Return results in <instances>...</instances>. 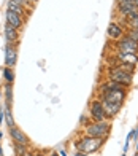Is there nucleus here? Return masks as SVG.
<instances>
[{"mask_svg": "<svg viewBox=\"0 0 138 156\" xmlns=\"http://www.w3.org/2000/svg\"><path fill=\"white\" fill-rule=\"evenodd\" d=\"M105 139H95V137H91V136H86V134H79L78 139L73 140V148L78 151H82V153H87V154H95L102 150V147L105 145Z\"/></svg>", "mask_w": 138, "mask_h": 156, "instance_id": "f257e3e1", "label": "nucleus"}, {"mask_svg": "<svg viewBox=\"0 0 138 156\" xmlns=\"http://www.w3.org/2000/svg\"><path fill=\"white\" fill-rule=\"evenodd\" d=\"M82 134L91 136L95 139H105L108 140V137L111 136V121H92L89 123L86 127H82Z\"/></svg>", "mask_w": 138, "mask_h": 156, "instance_id": "f03ea898", "label": "nucleus"}, {"mask_svg": "<svg viewBox=\"0 0 138 156\" xmlns=\"http://www.w3.org/2000/svg\"><path fill=\"white\" fill-rule=\"evenodd\" d=\"M133 76H135V75L129 73V72H124V70H119V69H116V67H113V66L106 67L105 72H103V80L116 81V83L122 84V86L129 88V89L133 86Z\"/></svg>", "mask_w": 138, "mask_h": 156, "instance_id": "7ed1b4c3", "label": "nucleus"}, {"mask_svg": "<svg viewBox=\"0 0 138 156\" xmlns=\"http://www.w3.org/2000/svg\"><path fill=\"white\" fill-rule=\"evenodd\" d=\"M89 118L92 121H106V113H105V108H103V104L100 101V97L94 96L91 101H89Z\"/></svg>", "mask_w": 138, "mask_h": 156, "instance_id": "20e7f679", "label": "nucleus"}, {"mask_svg": "<svg viewBox=\"0 0 138 156\" xmlns=\"http://www.w3.org/2000/svg\"><path fill=\"white\" fill-rule=\"evenodd\" d=\"M116 19H127L129 16L138 13V8L133 5L127 2V0H116Z\"/></svg>", "mask_w": 138, "mask_h": 156, "instance_id": "39448f33", "label": "nucleus"}, {"mask_svg": "<svg viewBox=\"0 0 138 156\" xmlns=\"http://www.w3.org/2000/svg\"><path fill=\"white\" fill-rule=\"evenodd\" d=\"M111 48H113V49H119V51L138 54V41H135V40H132V38H129L127 35H124L122 38L113 41V43H111Z\"/></svg>", "mask_w": 138, "mask_h": 156, "instance_id": "423d86ee", "label": "nucleus"}, {"mask_svg": "<svg viewBox=\"0 0 138 156\" xmlns=\"http://www.w3.org/2000/svg\"><path fill=\"white\" fill-rule=\"evenodd\" d=\"M130 89H113V91H105V93L97 94V97H100L102 101H108V102H116V104H122L126 102L127 94Z\"/></svg>", "mask_w": 138, "mask_h": 156, "instance_id": "0eeeda50", "label": "nucleus"}, {"mask_svg": "<svg viewBox=\"0 0 138 156\" xmlns=\"http://www.w3.org/2000/svg\"><path fill=\"white\" fill-rule=\"evenodd\" d=\"M18 45H11V43H5L3 48V62H5V67H11L15 69L16 64H18Z\"/></svg>", "mask_w": 138, "mask_h": 156, "instance_id": "6e6552de", "label": "nucleus"}, {"mask_svg": "<svg viewBox=\"0 0 138 156\" xmlns=\"http://www.w3.org/2000/svg\"><path fill=\"white\" fill-rule=\"evenodd\" d=\"M124 35H126V29H124V26L119 23V21H111V23L108 24L106 27V38L109 43H113V41L122 38Z\"/></svg>", "mask_w": 138, "mask_h": 156, "instance_id": "1a4fd4ad", "label": "nucleus"}, {"mask_svg": "<svg viewBox=\"0 0 138 156\" xmlns=\"http://www.w3.org/2000/svg\"><path fill=\"white\" fill-rule=\"evenodd\" d=\"M8 129V136H10V139H11V142H16V144H22V145H25V147H32V144H30V139H29V136L21 129V127L16 124V126H13V127H6Z\"/></svg>", "mask_w": 138, "mask_h": 156, "instance_id": "9d476101", "label": "nucleus"}, {"mask_svg": "<svg viewBox=\"0 0 138 156\" xmlns=\"http://www.w3.org/2000/svg\"><path fill=\"white\" fill-rule=\"evenodd\" d=\"M111 62H124V64L138 66V54L119 51V49H113V53H111Z\"/></svg>", "mask_w": 138, "mask_h": 156, "instance_id": "9b49d317", "label": "nucleus"}, {"mask_svg": "<svg viewBox=\"0 0 138 156\" xmlns=\"http://www.w3.org/2000/svg\"><path fill=\"white\" fill-rule=\"evenodd\" d=\"M3 38H5V43H11V45H21V30L15 29L13 26L10 24H3Z\"/></svg>", "mask_w": 138, "mask_h": 156, "instance_id": "f8f14e48", "label": "nucleus"}, {"mask_svg": "<svg viewBox=\"0 0 138 156\" xmlns=\"http://www.w3.org/2000/svg\"><path fill=\"white\" fill-rule=\"evenodd\" d=\"M5 23L10 24V26H13L15 29H18V30L22 32V30H24V26H25V19L21 18V16H18L16 13L6 10V11H5Z\"/></svg>", "mask_w": 138, "mask_h": 156, "instance_id": "ddd939ff", "label": "nucleus"}, {"mask_svg": "<svg viewBox=\"0 0 138 156\" xmlns=\"http://www.w3.org/2000/svg\"><path fill=\"white\" fill-rule=\"evenodd\" d=\"M100 101H102V99H100ZM102 104H103V108H105V113H106V119H108V121L114 119V118L121 113V110H122V107H124L122 104L108 102V101H102Z\"/></svg>", "mask_w": 138, "mask_h": 156, "instance_id": "4468645a", "label": "nucleus"}, {"mask_svg": "<svg viewBox=\"0 0 138 156\" xmlns=\"http://www.w3.org/2000/svg\"><path fill=\"white\" fill-rule=\"evenodd\" d=\"M2 93H3V108H13V84L2 83Z\"/></svg>", "mask_w": 138, "mask_h": 156, "instance_id": "2eb2a0df", "label": "nucleus"}, {"mask_svg": "<svg viewBox=\"0 0 138 156\" xmlns=\"http://www.w3.org/2000/svg\"><path fill=\"white\" fill-rule=\"evenodd\" d=\"M6 10H10V11H13V13H16L18 16L24 18L25 21H27V18L30 16V11L27 10V8H24V6H21L19 3H16L15 0H8V2H6Z\"/></svg>", "mask_w": 138, "mask_h": 156, "instance_id": "dca6fc26", "label": "nucleus"}, {"mask_svg": "<svg viewBox=\"0 0 138 156\" xmlns=\"http://www.w3.org/2000/svg\"><path fill=\"white\" fill-rule=\"evenodd\" d=\"M119 21V23L124 26V29H138V13H135V15L129 16L127 19H116Z\"/></svg>", "mask_w": 138, "mask_h": 156, "instance_id": "f3484780", "label": "nucleus"}, {"mask_svg": "<svg viewBox=\"0 0 138 156\" xmlns=\"http://www.w3.org/2000/svg\"><path fill=\"white\" fill-rule=\"evenodd\" d=\"M2 78H3V83H11V84H15V78H16L15 69L5 67V66H3V69H2Z\"/></svg>", "mask_w": 138, "mask_h": 156, "instance_id": "a211bd4d", "label": "nucleus"}, {"mask_svg": "<svg viewBox=\"0 0 138 156\" xmlns=\"http://www.w3.org/2000/svg\"><path fill=\"white\" fill-rule=\"evenodd\" d=\"M11 148H13V154L15 156H22L24 153H27L30 150V147H25L22 144H16V142H11Z\"/></svg>", "mask_w": 138, "mask_h": 156, "instance_id": "6ab92c4d", "label": "nucleus"}, {"mask_svg": "<svg viewBox=\"0 0 138 156\" xmlns=\"http://www.w3.org/2000/svg\"><path fill=\"white\" fill-rule=\"evenodd\" d=\"M5 126H6V127L16 126L15 116H13V108H5Z\"/></svg>", "mask_w": 138, "mask_h": 156, "instance_id": "aec40b11", "label": "nucleus"}, {"mask_svg": "<svg viewBox=\"0 0 138 156\" xmlns=\"http://www.w3.org/2000/svg\"><path fill=\"white\" fill-rule=\"evenodd\" d=\"M16 3H19L21 6H24V8H27L30 13L33 11V8H35V3L32 2V0H15Z\"/></svg>", "mask_w": 138, "mask_h": 156, "instance_id": "412c9836", "label": "nucleus"}, {"mask_svg": "<svg viewBox=\"0 0 138 156\" xmlns=\"http://www.w3.org/2000/svg\"><path fill=\"white\" fill-rule=\"evenodd\" d=\"M126 35H127L129 38L138 41V29H127V30H126Z\"/></svg>", "mask_w": 138, "mask_h": 156, "instance_id": "4be33fe9", "label": "nucleus"}, {"mask_svg": "<svg viewBox=\"0 0 138 156\" xmlns=\"http://www.w3.org/2000/svg\"><path fill=\"white\" fill-rule=\"evenodd\" d=\"M89 123H92V119L91 118H89V116H86V115H82L81 118H79V126L81 127H86Z\"/></svg>", "mask_w": 138, "mask_h": 156, "instance_id": "5701e85b", "label": "nucleus"}, {"mask_svg": "<svg viewBox=\"0 0 138 156\" xmlns=\"http://www.w3.org/2000/svg\"><path fill=\"white\" fill-rule=\"evenodd\" d=\"M5 123V108H3V105L0 107V126H2Z\"/></svg>", "mask_w": 138, "mask_h": 156, "instance_id": "b1692460", "label": "nucleus"}, {"mask_svg": "<svg viewBox=\"0 0 138 156\" xmlns=\"http://www.w3.org/2000/svg\"><path fill=\"white\" fill-rule=\"evenodd\" d=\"M73 156H92V154H87V153H82V151H78V150H75Z\"/></svg>", "mask_w": 138, "mask_h": 156, "instance_id": "393cba45", "label": "nucleus"}, {"mask_svg": "<svg viewBox=\"0 0 138 156\" xmlns=\"http://www.w3.org/2000/svg\"><path fill=\"white\" fill-rule=\"evenodd\" d=\"M57 153H59L60 156H68V153H67V150H65V148H59V150H57Z\"/></svg>", "mask_w": 138, "mask_h": 156, "instance_id": "a878e982", "label": "nucleus"}, {"mask_svg": "<svg viewBox=\"0 0 138 156\" xmlns=\"http://www.w3.org/2000/svg\"><path fill=\"white\" fill-rule=\"evenodd\" d=\"M132 140L138 142V127H135V129H133V139Z\"/></svg>", "mask_w": 138, "mask_h": 156, "instance_id": "bb28decb", "label": "nucleus"}, {"mask_svg": "<svg viewBox=\"0 0 138 156\" xmlns=\"http://www.w3.org/2000/svg\"><path fill=\"white\" fill-rule=\"evenodd\" d=\"M22 156H35V151H30V150H29L27 153H24Z\"/></svg>", "mask_w": 138, "mask_h": 156, "instance_id": "cd10ccee", "label": "nucleus"}, {"mask_svg": "<svg viewBox=\"0 0 138 156\" xmlns=\"http://www.w3.org/2000/svg\"><path fill=\"white\" fill-rule=\"evenodd\" d=\"M2 139H3V131L0 129V142H2Z\"/></svg>", "mask_w": 138, "mask_h": 156, "instance_id": "c85d7f7f", "label": "nucleus"}, {"mask_svg": "<svg viewBox=\"0 0 138 156\" xmlns=\"http://www.w3.org/2000/svg\"><path fill=\"white\" fill-rule=\"evenodd\" d=\"M0 156H3V148H2V144H0Z\"/></svg>", "mask_w": 138, "mask_h": 156, "instance_id": "c756f323", "label": "nucleus"}, {"mask_svg": "<svg viewBox=\"0 0 138 156\" xmlns=\"http://www.w3.org/2000/svg\"><path fill=\"white\" fill-rule=\"evenodd\" d=\"M3 99V93H2V89H0V101Z\"/></svg>", "mask_w": 138, "mask_h": 156, "instance_id": "7c9ffc66", "label": "nucleus"}, {"mask_svg": "<svg viewBox=\"0 0 138 156\" xmlns=\"http://www.w3.org/2000/svg\"><path fill=\"white\" fill-rule=\"evenodd\" d=\"M135 153H138V142H136V145H135Z\"/></svg>", "mask_w": 138, "mask_h": 156, "instance_id": "2f4dec72", "label": "nucleus"}, {"mask_svg": "<svg viewBox=\"0 0 138 156\" xmlns=\"http://www.w3.org/2000/svg\"><path fill=\"white\" fill-rule=\"evenodd\" d=\"M32 2H33V3H35V5H37V2H38V0H32Z\"/></svg>", "mask_w": 138, "mask_h": 156, "instance_id": "473e14b6", "label": "nucleus"}, {"mask_svg": "<svg viewBox=\"0 0 138 156\" xmlns=\"http://www.w3.org/2000/svg\"><path fill=\"white\" fill-rule=\"evenodd\" d=\"M121 156H127V153H122V154H121Z\"/></svg>", "mask_w": 138, "mask_h": 156, "instance_id": "72a5a7b5", "label": "nucleus"}]
</instances>
